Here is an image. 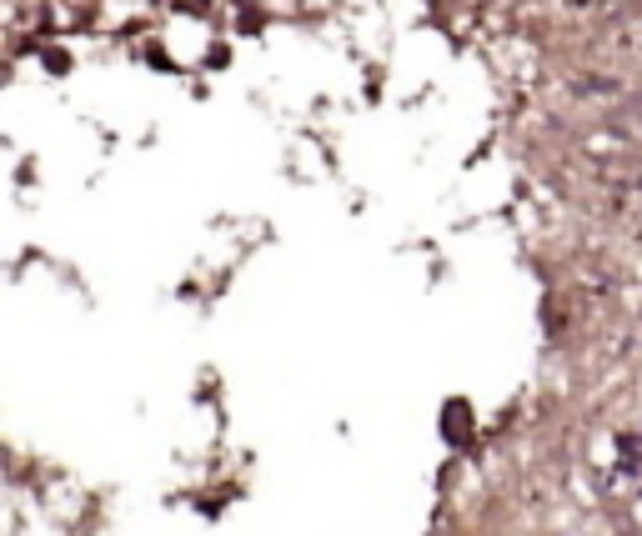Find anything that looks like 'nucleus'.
I'll use <instances>...</instances> for the list:
<instances>
[{
    "instance_id": "1",
    "label": "nucleus",
    "mask_w": 642,
    "mask_h": 536,
    "mask_svg": "<svg viewBox=\"0 0 642 536\" xmlns=\"http://www.w3.org/2000/svg\"><path fill=\"white\" fill-rule=\"evenodd\" d=\"M442 441H447V446H467V441H472V406H467L462 396L442 406Z\"/></svg>"
}]
</instances>
